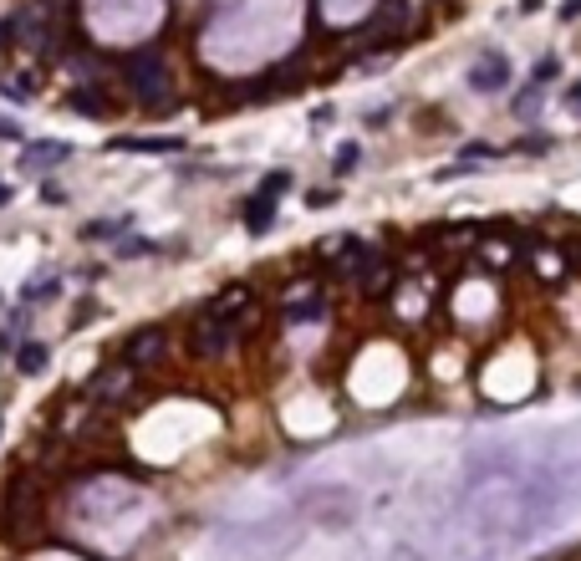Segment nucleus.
I'll return each instance as SVG.
<instances>
[{
    "label": "nucleus",
    "mask_w": 581,
    "mask_h": 561,
    "mask_svg": "<svg viewBox=\"0 0 581 561\" xmlns=\"http://www.w3.org/2000/svg\"><path fill=\"white\" fill-rule=\"evenodd\" d=\"M123 82H128V92L138 97L143 107H164L168 97H174V77H168L164 52H158V46L133 52L128 62H123Z\"/></svg>",
    "instance_id": "obj_1"
},
{
    "label": "nucleus",
    "mask_w": 581,
    "mask_h": 561,
    "mask_svg": "<svg viewBox=\"0 0 581 561\" xmlns=\"http://www.w3.org/2000/svg\"><path fill=\"white\" fill-rule=\"evenodd\" d=\"M41 500H46V490H41L36 475H15L11 490H5V506H0V521H5V531L11 536H31L41 526Z\"/></svg>",
    "instance_id": "obj_2"
},
{
    "label": "nucleus",
    "mask_w": 581,
    "mask_h": 561,
    "mask_svg": "<svg viewBox=\"0 0 581 561\" xmlns=\"http://www.w3.org/2000/svg\"><path fill=\"white\" fill-rule=\"evenodd\" d=\"M240 316H220V312H199L194 316V332H189V353L194 357H225L235 347V337H240Z\"/></svg>",
    "instance_id": "obj_3"
},
{
    "label": "nucleus",
    "mask_w": 581,
    "mask_h": 561,
    "mask_svg": "<svg viewBox=\"0 0 581 561\" xmlns=\"http://www.w3.org/2000/svg\"><path fill=\"white\" fill-rule=\"evenodd\" d=\"M168 357V326H158V322H148V326H138L128 342H123V367H158Z\"/></svg>",
    "instance_id": "obj_4"
},
{
    "label": "nucleus",
    "mask_w": 581,
    "mask_h": 561,
    "mask_svg": "<svg viewBox=\"0 0 581 561\" xmlns=\"http://www.w3.org/2000/svg\"><path fill=\"white\" fill-rule=\"evenodd\" d=\"M469 87L475 92H485V97H490V92H505L510 87V56L505 52H479L475 62H469Z\"/></svg>",
    "instance_id": "obj_5"
},
{
    "label": "nucleus",
    "mask_w": 581,
    "mask_h": 561,
    "mask_svg": "<svg viewBox=\"0 0 581 561\" xmlns=\"http://www.w3.org/2000/svg\"><path fill=\"white\" fill-rule=\"evenodd\" d=\"M128 388H133V367L107 363V367H97V373H92L87 398H92V404H123V398H128Z\"/></svg>",
    "instance_id": "obj_6"
},
{
    "label": "nucleus",
    "mask_w": 581,
    "mask_h": 561,
    "mask_svg": "<svg viewBox=\"0 0 581 561\" xmlns=\"http://www.w3.org/2000/svg\"><path fill=\"white\" fill-rule=\"evenodd\" d=\"M72 158V144H62V138H41V144H26V164L31 174H46V169H56V164H66Z\"/></svg>",
    "instance_id": "obj_7"
},
{
    "label": "nucleus",
    "mask_w": 581,
    "mask_h": 561,
    "mask_svg": "<svg viewBox=\"0 0 581 561\" xmlns=\"http://www.w3.org/2000/svg\"><path fill=\"white\" fill-rule=\"evenodd\" d=\"M352 281L362 286V296H383V291L393 286V265H383L377 255H367V261L352 271Z\"/></svg>",
    "instance_id": "obj_8"
},
{
    "label": "nucleus",
    "mask_w": 581,
    "mask_h": 561,
    "mask_svg": "<svg viewBox=\"0 0 581 561\" xmlns=\"http://www.w3.org/2000/svg\"><path fill=\"white\" fill-rule=\"evenodd\" d=\"M271 225H275V195H271V189H255L250 205H245V230H250V235H265Z\"/></svg>",
    "instance_id": "obj_9"
},
{
    "label": "nucleus",
    "mask_w": 581,
    "mask_h": 561,
    "mask_svg": "<svg viewBox=\"0 0 581 561\" xmlns=\"http://www.w3.org/2000/svg\"><path fill=\"white\" fill-rule=\"evenodd\" d=\"M66 107L82 113V118H107V92L103 87H72L66 92Z\"/></svg>",
    "instance_id": "obj_10"
},
{
    "label": "nucleus",
    "mask_w": 581,
    "mask_h": 561,
    "mask_svg": "<svg viewBox=\"0 0 581 561\" xmlns=\"http://www.w3.org/2000/svg\"><path fill=\"white\" fill-rule=\"evenodd\" d=\"M117 154H184V138H113Z\"/></svg>",
    "instance_id": "obj_11"
},
{
    "label": "nucleus",
    "mask_w": 581,
    "mask_h": 561,
    "mask_svg": "<svg viewBox=\"0 0 581 561\" xmlns=\"http://www.w3.org/2000/svg\"><path fill=\"white\" fill-rule=\"evenodd\" d=\"M46 363H52V347H46V342H26V347L15 353V367H21L26 378H36V373H46Z\"/></svg>",
    "instance_id": "obj_12"
},
{
    "label": "nucleus",
    "mask_w": 581,
    "mask_h": 561,
    "mask_svg": "<svg viewBox=\"0 0 581 561\" xmlns=\"http://www.w3.org/2000/svg\"><path fill=\"white\" fill-rule=\"evenodd\" d=\"M245 306H250V286H230L209 301V312H220V316H240Z\"/></svg>",
    "instance_id": "obj_13"
},
{
    "label": "nucleus",
    "mask_w": 581,
    "mask_h": 561,
    "mask_svg": "<svg viewBox=\"0 0 581 561\" xmlns=\"http://www.w3.org/2000/svg\"><path fill=\"white\" fill-rule=\"evenodd\" d=\"M357 144H342V148H336V164H332V174H336V179H347V174H357Z\"/></svg>",
    "instance_id": "obj_14"
},
{
    "label": "nucleus",
    "mask_w": 581,
    "mask_h": 561,
    "mask_svg": "<svg viewBox=\"0 0 581 561\" xmlns=\"http://www.w3.org/2000/svg\"><path fill=\"white\" fill-rule=\"evenodd\" d=\"M56 291H62V286H56L52 275H36V281H31V286L21 291V301H52Z\"/></svg>",
    "instance_id": "obj_15"
},
{
    "label": "nucleus",
    "mask_w": 581,
    "mask_h": 561,
    "mask_svg": "<svg viewBox=\"0 0 581 561\" xmlns=\"http://www.w3.org/2000/svg\"><path fill=\"white\" fill-rule=\"evenodd\" d=\"M551 77H561V62H556V56H541V62H536V77H530V87H551Z\"/></svg>",
    "instance_id": "obj_16"
},
{
    "label": "nucleus",
    "mask_w": 581,
    "mask_h": 561,
    "mask_svg": "<svg viewBox=\"0 0 581 561\" xmlns=\"http://www.w3.org/2000/svg\"><path fill=\"white\" fill-rule=\"evenodd\" d=\"M128 220H92L87 230H82V240H103V235H117Z\"/></svg>",
    "instance_id": "obj_17"
},
{
    "label": "nucleus",
    "mask_w": 581,
    "mask_h": 561,
    "mask_svg": "<svg viewBox=\"0 0 581 561\" xmlns=\"http://www.w3.org/2000/svg\"><path fill=\"white\" fill-rule=\"evenodd\" d=\"M154 240H138V235H133V240H123V245H117V255H154Z\"/></svg>",
    "instance_id": "obj_18"
},
{
    "label": "nucleus",
    "mask_w": 581,
    "mask_h": 561,
    "mask_svg": "<svg viewBox=\"0 0 581 561\" xmlns=\"http://www.w3.org/2000/svg\"><path fill=\"white\" fill-rule=\"evenodd\" d=\"M0 138H5V144H21V138H26V133H21V123L0 118Z\"/></svg>",
    "instance_id": "obj_19"
},
{
    "label": "nucleus",
    "mask_w": 581,
    "mask_h": 561,
    "mask_svg": "<svg viewBox=\"0 0 581 561\" xmlns=\"http://www.w3.org/2000/svg\"><path fill=\"white\" fill-rule=\"evenodd\" d=\"M41 205H66V195L56 189V184H41Z\"/></svg>",
    "instance_id": "obj_20"
},
{
    "label": "nucleus",
    "mask_w": 581,
    "mask_h": 561,
    "mask_svg": "<svg viewBox=\"0 0 581 561\" xmlns=\"http://www.w3.org/2000/svg\"><path fill=\"white\" fill-rule=\"evenodd\" d=\"M566 107H571V113H581V82H571V87H566Z\"/></svg>",
    "instance_id": "obj_21"
},
{
    "label": "nucleus",
    "mask_w": 581,
    "mask_h": 561,
    "mask_svg": "<svg viewBox=\"0 0 581 561\" xmlns=\"http://www.w3.org/2000/svg\"><path fill=\"white\" fill-rule=\"evenodd\" d=\"M581 15V0H566V5H561V21H576Z\"/></svg>",
    "instance_id": "obj_22"
},
{
    "label": "nucleus",
    "mask_w": 581,
    "mask_h": 561,
    "mask_svg": "<svg viewBox=\"0 0 581 561\" xmlns=\"http://www.w3.org/2000/svg\"><path fill=\"white\" fill-rule=\"evenodd\" d=\"M11 36H15V31H11V21H0V46H5Z\"/></svg>",
    "instance_id": "obj_23"
},
{
    "label": "nucleus",
    "mask_w": 581,
    "mask_h": 561,
    "mask_svg": "<svg viewBox=\"0 0 581 561\" xmlns=\"http://www.w3.org/2000/svg\"><path fill=\"white\" fill-rule=\"evenodd\" d=\"M0 205H11V184L0 179Z\"/></svg>",
    "instance_id": "obj_24"
},
{
    "label": "nucleus",
    "mask_w": 581,
    "mask_h": 561,
    "mask_svg": "<svg viewBox=\"0 0 581 561\" xmlns=\"http://www.w3.org/2000/svg\"><path fill=\"white\" fill-rule=\"evenodd\" d=\"M520 5H526V11H536V5H541V0H520Z\"/></svg>",
    "instance_id": "obj_25"
},
{
    "label": "nucleus",
    "mask_w": 581,
    "mask_h": 561,
    "mask_svg": "<svg viewBox=\"0 0 581 561\" xmlns=\"http://www.w3.org/2000/svg\"><path fill=\"white\" fill-rule=\"evenodd\" d=\"M0 429H5V424H0Z\"/></svg>",
    "instance_id": "obj_26"
}]
</instances>
